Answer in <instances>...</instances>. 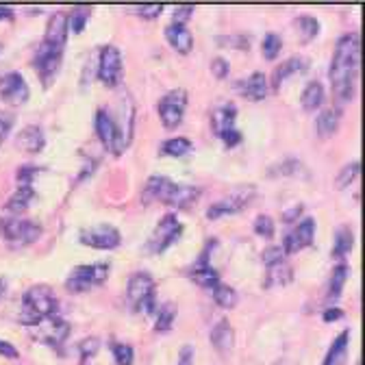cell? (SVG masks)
Listing matches in <instances>:
<instances>
[{"label":"cell","mask_w":365,"mask_h":365,"mask_svg":"<svg viewBox=\"0 0 365 365\" xmlns=\"http://www.w3.org/2000/svg\"><path fill=\"white\" fill-rule=\"evenodd\" d=\"M68 33H70L68 31V14L57 11L55 16H51L43 39H41L39 48L35 53V59H33V66L39 72L43 87H51V83L55 81V76L61 68Z\"/></svg>","instance_id":"obj_1"},{"label":"cell","mask_w":365,"mask_h":365,"mask_svg":"<svg viewBox=\"0 0 365 365\" xmlns=\"http://www.w3.org/2000/svg\"><path fill=\"white\" fill-rule=\"evenodd\" d=\"M359 59H361V43L359 33H346L337 39L333 61H331V85L333 94L339 103L352 101L354 83L359 72Z\"/></svg>","instance_id":"obj_2"},{"label":"cell","mask_w":365,"mask_h":365,"mask_svg":"<svg viewBox=\"0 0 365 365\" xmlns=\"http://www.w3.org/2000/svg\"><path fill=\"white\" fill-rule=\"evenodd\" d=\"M200 196V190L194 185H178L168 176H150L144 185L142 192V200L144 202H163V205H172L176 209H185L190 205H194Z\"/></svg>","instance_id":"obj_3"},{"label":"cell","mask_w":365,"mask_h":365,"mask_svg":"<svg viewBox=\"0 0 365 365\" xmlns=\"http://www.w3.org/2000/svg\"><path fill=\"white\" fill-rule=\"evenodd\" d=\"M59 311V300L55 292L46 285H33L24 292L22 296V311H20V324L24 327H35L41 319L57 315Z\"/></svg>","instance_id":"obj_4"},{"label":"cell","mask_w":365,"mask_h":365,"mask_svg":"<svg viewBox=\"0 0 365 365\" xmlns=\"http://www.w3.org/2000/svg\"><path fill=\"white\" fill-rule=\"evenodd\" d=\"M128 302L133 311L140 313H155L157 311V298H155V279L148 272H135L128 279Z\"/></svg>","instance_id":"obj_5"},{"label":"cell","mask_w":365,"mask_h":365,"mask_svg":"<svg viewBox=\"0 0 365 365\" xmlns=\"http://www.w3.org/2000/svg\"><path fill=\"white\" fill-rule=\"evenodd\" d=\"M0 233H3L9 246L20 248V246L33 244L41 235V226L20 215H7V217H0Z\"/></svg>","instance_id":"obj_6"},{"label":"cell","mask_w":365,"mask_h":365,"mask_svg":"<svg viewBox=\"0 0 365 365\" xmlns=\"http://www.w3.org/2000/svg\"><path fill=\"white\" fill-rule=\"evenodd\" d=\"M109 279V263H91V265H76L70 277L66 279V289L72 294L89 292L91 287L103 285Z\"/></svg>","instance_id":"obj_7"},{"label":"cell","mask_w":365,"mask_h":365,"mask_svg":"<svg viewBox=\"0 0 365 365\" xmlns=\"http://www.w3.org/2000/svg\"><path fill=\"white\" fill-rule=\"evenodd\" d=\"M96 133L101 137L103 146L111 153V155H122L128 146L130 137L122 130V126L113 120V115L105 109L96 111Z\"/></svg>","instance_id":"obj_8"},{"label":"cell","mask_w":365,"mask_h":365,"mask_svg":"<svg viewBox=\"0 0 365 365\" xmlns=\"http://www.w3.org/2000/svg\"><path fill=\"white\" fill-rule=\"evenodd\" d=\"M180 233H182V224L178 222V217L174 213L163 215L159 220V224L155 226L150 240L146 242V252L148 255H161V252H165L174 242H178Z\"/></svg>","instance_id":"obj_9"},{"label":"cell","mask_w":365,"mask_h":365,"mask_svg":"<svg viewBox=\"0 0 365 365\" xmlns=\"http://www.w3.org/2000/svg\"><path fill=\"white\" fill-rule=\"evenodd\" d=\"M185 107H187V91L185 89H170L165 96H161L157 111L159 118L163 122L165 128H176L182 122V115H185Z\"/></svg>","instance_id":"obj_10"},{"label":"cell","mask_w":365,"mask_h":365,"mask_svg":"<svg viewBox=\"0 0 365 365\" xmlns=\"http://www.w3.org/2000/svg\"><path fill=\"white\" fill-rule=\"evenodd\" d=\"M31 335L35 337V341H41L53 348H61V344L70 335V324L61 315H51V317L41 319L39 324L31 327Z\"/></svg>","instance_id":"obj_11"},{"label":"cell","mask_w":365,"mask_h":365,"mask_svg":"<svg viewBox=\"0 0 365 365\" xmlns=\"http://www.w3.org/2000/svg\"><path fill=\"white\" fill-rule=\"evenodd\" d=\"M122 53L115 48V46L107 43L101 48V57H98V78L103 85L107 87H115L122 81Z\"/></svg>","instance_id":"obj_12"},{"label":"cell","mask_w":365,"mask_h":365,"mask_svg":"<svg viewBox=\"0 0 365 365\" xmlns=\"http://www.w3.org/2000/svg\"><path fill=\"white\" fill-rule=\"evenodd\" d=\"M81 244L89 246V248H96V250H113L120 246L122 235L115 226L111 224H96L91 228H85L81 231Z\"/></svg>","instance_id":"obj_13"},{"label":"cell","mask_w":365,"mask_h":365,"mask_svg":"<svg viewBox=\"0 0 365 365\" xmlns=\"http://www.w3.org/2000/svg\"><path fill=\"white\" fill-rule=\"evenodd\" d=\"M31 96L29 83L24 81V76L20 72H7L0 76V98H3L7 105L18 107L24 105Z\"/></svg>","instance_id":"obj_14"},{"label":"cell","mask_w":365,"mask_h":365,"mask_svg":"<svg viewBox=\"0 0 365 365\" xmlns=\"http://www.w3.org/2000/svg\"><path fill=\"white\" fill-rule=\"evenodd\" d=\"M255 196V187H244V190H237L233 192L228 198H222L217 202H213L209 209H207V217L209 220H220L224 215H233V213H240L244 211L248 205H250V198Z\"/></svg>","instance_id":"obj_15"},{"label":"cell","mask_w":365,"mask_h":365,"mask_svg":"<svg viewBox=\"0 0 365 365\" xmlns=\"http://www.w3.org/2000/svg\"><path fill=\"white\" fill-rule=\"evenodd\" d=\"M211 246H213V244H207L205 250H202V255L198 257V261L190 267V277H192V281H194L198 287H202V289H213V287L220 283V274L215 272V267H213L211 261H209Z\"/></svg>","instance_id":"obj_16"},{"label":"cell","mask_w":365,"mask_h":365,"mask_svg":"<svg viewBox=\"0 0 365 365\" xmlns=\"http://www.w3.org/2000/svg\"><path fill=\"white\" fill-rule=\"evenodd\" d=\"M315 240V220L313 217H304L294 231L283 240V252L285 255H294L300 252L302 248H309Z\"/></svg>","instance_id":"obj_17"},{"label":"cell","mask_w":365,"mask_h":365,"mask_svg":"<svg viewBox=\"0 0 365 365\" xmlns=\"http://www.w3.org/2000/svg\"><path fill=\"white\" fill-rule=\"evenodd\" d=\"M211 344L217 350V354L228 356L235 348V331L228 324V319H217L215 327L211 329Z\"/></svg>","instance_id":"obj_18"},{"label":"cell","mask_w":365,"mask_h":365,"mask_svg":"<svg viewBox=\"0 0 365 365\" xmlns=\"http://www.w3.org/2000/svg\"><path fill=\"white\" fill-rule=\"evenodd\" d=\"M165 39L172 48L180 55H190L194 48V35L190 33V29L185 24H170L165 26Z\"/></svg>","instance_id":"obj_19"},{"label":"cell","mask_w":365,"mask_h":365,"mask_svg":"<svg viewBox=\"0 0 365 365\" xmlns=\"http://www.w3.org/2000/svg\"><path fill=\"white\" fill-rule=\"evenodd\" d=\"M235 120H237V107L233 103L222 105L211 113V128L217 137H222L226 130L235 128Z\"/></svg>","instance_id":"obj_20"},{"label":"cell","mask_w":365,"mask_h":365,"mask_svg":"<svg viewBox=\"0 0 365 365\" xmlns=\"http://www.w3.org/2000/svg\"><path fill=\"white\" fill-rule=\"evenodd\" d=\"M16 144H18L24 153L35 155V153H41V150H43L46 140H43V133H41V128H39V126L29 124V126H24V128L18 133Z\"/></svg>","instance_id":"obj_21"},{"label":"cell","mask_w":365,"mask_h":365,"mask_svg":"<svg viewBox=\"0 0 365 365\" xmlns=\"http://www.w3.org/2000/svg\"><path fill=\"white\" fill-rule=\"evenodd\" d=\"M309 68V59L304 57H289L287 61H283L281 66H277L272 74V87L274 89H281V85L287 81V76L292 74H298V72H304Z\"/></svg>","instance_id":"obj_22"},{"label":"cell","mask_w":365,"mask_h":365,"mask_svg":"<svg viewBox=\"0 0 365 365\" xmlns=\"http://www.w3.org/2000/svg\"><path fill=\"white\" fill-rule=\"evenodd\" d=\"M294 279V269L287 261H281V263H274V265H267V274H265V289H272V287H285L289 285Z\"/></svg>","instance_id":"obj_23"},{"label":"cell","mask_w":365,"mask_h":365,"mask_svg":"<svg viewBox=\"0 0 365 365\" xmlns=\"http://www.w3.org/2000/svg\"><path fill=\"white\" fill-rule=\"evenodd\" d=\"M242 94L244 98L259 103L267 96V78L263 72H252L244 83H242Z\"/></svg>","instance_id":"obj_24"},{"label":"cell","mask_w":365,"mask_h":365,"mask_svg":"<svg viewBox=\"0 0 365 365\" xmlns=\"http://www.w3.org/2000/svg\"><path fill=\"white\" fill-rule=\"evenodd\" d=\"M35 198H37V194H35L33 185H20V187L11 194V198L7 200L5 211H9V213H14V215H20V213H24V211L31 207V202H33Z\"/></svg>","instance_id":"obj_25"},{"label":"cell","mask_w":365,"mask_h":365,"mask_svg":"<svg viewBox=\"0 0 365 365\" xmlns=\"http://www.w3.org/2000/svg\"><path fill=\"white\" fill-rule=\"evenodd\" d=\"M339 122H341L339 109H324L322 113L317 115V120H315L317 137H322V140H327V137L335 135L337 128H339Z\"/></svg>","instance_id":"obj_26"},{"label":"cell","mask_w":365,"mask_h":365,"mask_svg":"<svg viewBox=\"0 0 365 365\" xmlns=\"http://www.w3.org/2000/svg\"><path fill=\"white\" fill-rule=\"evenodd\" d=\"M302 109L304 111H315L322 107L324 103V87L319 81H309L307 87L302 89V96H300Z\"/></svg>","instance_id":"obj_27"},{"label":"cell","mask_w":365,"mask_h":365,"mask_svg":"<svg viewBox=\"0 0 365 365\" xmlns=\"http://www.w3.org/2000/svg\"><path fill=\"white\" fill-rule=\"evenodd\" d=\"M348 341H350V331H341L333 346L329 348V354L322 365H346L348 361Z\"/></svg>","instance_id":"obj_28"},{"label":"cell","mask_w":365,"mask_h":365,"mask_svg":"<svg viewBox=\"0 0 365 365\" xmlns=\"http://www.w3.org/2000/svg\"><path fill=\"white\" fill-rule=\"evenodd\" d=\"M348 277H350V267H348L344 261H341L339 265H335V267H333L331 283H329V294H327V300H329V304H331V307H333V302L341 296V292H344V285H346Z\"/></svg>","instance_id":"obj_29"},{"label":"cell","mask_w":365,"mask_h":365,"mask_svg":"<svg viewBox=\"0 0 365 365\" xmlns=\"http://www.w3.org/2000/svg\"><path fill=\"white\" fill-rule=\"evenodd\" d=\"M354 246V235H352V228L348 224H341L335 233V244H333V257L344 259Z\"/></svg>","instance_id":"obj_30"},{"label":"cell","mask_w":365,"mask_h":365,"mask_svg":"<svg viewBox=\"0 0 365 365\" xmlns=\"http://www.w3.org/2000/svg\"><path fill=\"white\" fill-rule=\"evenodd\" d=\"M190 150H192V142L187 137H172V140H165L159 148V153L165 157H182Z\"/></svg>","instance_id":"obj_31"},{"label":"cell","mask_w":365,"mask_h":365,"mask_svg":"<svg viewBox=\"0 0 365 365\" xmlns=\"http://www.w3.org/2000/svg\"><path fill=\"white\" fill-rule=\"evenodd\" d=\"M157 324H155V331L159 333H165L172 329L174 319H176V304L174 302H163L161 307H157Z\"/></svg>","instance_id":"obj_32"},{"label":"cell","mask_w":365,"mask_h":365,"mask_svg":"<svg viewBox=\"0 0 365 365\" xmlns=\"http://www.w3.org/2000/svg\"><path fill=\"white\" fill-rule=\"evenodd\" d=\"M213 300L217 307L222 309H233L237 304V292L231 287V285H224V283H217L213 287Z\"/></svg>","instance_id":"obj_33"},{"label":"cell","mask_w":365,"mask_h":365,"mask_svg":"<svg viewBox=\"0 0 365 365\" xmlns=\"http://www.w3.org/2000/svg\"><path fill=\"white\" fill-rule=\"evenodd\" d=\"M281 48H283V39H281L279 33H267V35L263 37L261 53H263V57H265L267 61H274V59H277L279 53H281Z\"/></svg>","instance_id":"obj_34"},{"label":"cell","mask_w":365,"mask_h":365,"mask_svg":"<svg viewBox=\"0 0 365 365\" xmlns=\"http://www.w3.org/2000/svg\"><path fill=\"white\" fill-rule=\"evenodd\" d=\"M89 16H91V9H89V7H76V9H72V14L68 16V31H72V33H83V29H85Z\"/></svg>","instance_id":"obj_35"},{"label":"cell","mask_w":365,"mask_h":365,"mask_svg":"<svg viewBox=\"0 0 365 365\" xmlns=\"http://www.w3.org/2000/svg\"><path fill=\"white\" fill-rule=\"evenodd\" d=\"M296 29L300 31L302 41H311L317 33H319V22L313 16H300L296 20Z\"/></svg>","instance_id":"obj_36"},{"label":"cell","mask_w":365,"mask_h":365,"mask_svg":"<svg viewBox=\"0 0 365 365\" xmlns=\"http://www.w3.org/2000/svg\"><path fill=\"white\" fill-rule=\"evenodd\" d=\"M215 41L220 46H228V48H240V51L250 48V39L246 35H217Z\"/></svg>","instance_id":"obj_37"},{"label":"cell","mask_w":365,"mask_h":365,"mask_svg":"<svg viewBox=\"0 0 365 365\" xmlns=\"http://www.w3.org/2000/svg\"><path fill=\"white\" fill-rule=\"evenodd\" d=\"M359 174V161H352V163H348V165H344L341 168V172L337 174V190H346L350 182L354 180V176Z\"/></svg>","instance_id":"obj_38"},{"label":"cell","mask_w":365,"mask_h":365,"mask_svg":"<svg viewBox=\"0 0 365 365\" xmlns=\"http://www.w3.org/2000/svg\"><path fill=\"white\" fill-rule=\"evenodd\" d=\"M113 361H115V365H133V356H135V352H133V348L128 346V344H113Z\"/></svg>","instance_id":"obj_39"},{"label":"cell","mask_w":365,"mask_h":365,"mask_svg":"<svg viewBox=\"0 0 365 365\" xmlns=\"http://www.w3.org/2000/svg\"><path fill=\"white\" fill-rule=\"evenodd\" d=\"M255 233L261 237H272L274 235V220L269 215H259L255 220Z\"/></svg>","instance_id":"obj_40"},{"label":"cell","mask_w":365,"mask_h":365,"mask_svg":"<svg viewBox=\"0 0 365 365\" xmlns=\"http://www.w3.org/2000/svg\"><path fill=\"white\" fill-rule=\"evenodd\" d=\"M98 348H101V341L96 339V337H87V339H83L81 344H78V352H81V361H87V359H91L96 352H98Z\"/></svg>","instance_id":"obj_41"},{"label":"cell","mask_w":365,"mask_h":365,"mask_svg":"<svg viewBox=\"0 0 365 365\" xmlns=\"http://www.w3.org/2000/svg\"><path fill=\"white\" fill-rule=\"evenodd\" d=\"M281 261H285V252H283L281 246H269V248L263 250V263H265V267L267 265H274V263H281Z\"/></svg>","instance_id":"obj_42"},{"label":"cell","mask_w":365,"mask_h":365,"mask_svg":"<svg viewBox=\"0 0 365 365\" xmlns=\"http://www.w3.org/2000/svg\"><path fill=\"white\" fill-rule=\"evenodd\" d=\"M137 16H142L144 20H155L163 14V5H140V7H133Z\"/></svg>","instance_id":"obj_43"},{"label":"cell","mask_w":365,"mask_h":365,"mask_svg":"<svg viewBox=\"0 0 365 365\" xmlns=\"http://www.w3.org/2000/svg\"><path fill=\"white\" fill-rule=\"evenodd\" d=\"M39 172H41V168H37V165H22V168L18 170V180H20V185H31V182H33V176L39 174Z\"/></svg>","instance_id":"obj_44"},{"label":"cell","mask_w":365,"mask_h":365,"mask_svg":"<svg viewBox=\"0 0 365 365\" xmlns=\"http://www.w3.org/2000/svg\"><path fill=\"white\" fill-rule=\"evenodd\" d=\"M14 122H16V118H14L11 113L0 111V142H5V140H7V135H9Z\"/></svg>","instance_id":"obj_45"},{"label":"cell","mask_w":365,"mask_h":365,"mask_svg":"<svg viewBox=\"0 0 365 365\" xmlns=\"http://www.w3.org/2000/svg\"><path fill=\"white\" fill-rule=\"evenodd\" d=\"M228 61L226 59H222V57H215L213 61H211V72H213V76L215 78H226L228 76Z\"/></svg>","instance_id":"obj_46"},{"label":"cell","mask_w":365,"mask_h":365,"mask_svg":"<svg viewBox=\"0 0 365 365\" xmlns=\"http://www.w3.org/2000/svg\"><path fill=\"white\" fill-rule=\"evenodd\" d=\"M194 14V7L192 5H180L174 9V24H185Z\"/></svg>","instance_id":"obj_47"},{"label":"cell","mask_w":365,"mask_h":365,"mask_svg":"<svg viewBox=\"0 0 365 365\" xmlns=\"http://www.w3.org/2000/svg\"><path fill=\"white\" fill-rule=\"evenodd\" d=\"M222 140H224V144H226L228 148H233V146H237V144L242 142V133H240L237 128H231V130H226V133L222 135Z\"/></svg>","instance_id":"obj_48"},{"label":"cell","mask_w":365,"mask_h":365,"mask_svg":"<svg viewBox=\"0 0 365 365\" xmlns=\"http://www.w3.org/2000/svg\"><path fill=\"white\" fill-rule=\"evenodd\" d=\"M0 354L7 356V359H18V356H20V354H18V348L11 346L9 341H3V339H0Z\"/></svg>","instance_id":"obj_49"},{"label":"cell","mask_w":365,"mask_h":365,"mask_svg":"<svg viewBox=\"0 0 365 365\" xmlns=\"http://www.w3.org/2000/svg\"><path fill=\"white\" fill-rule=\"evenodd\" d=\"M192 361H194V348H192V346H182V348H180L178 365H192Z\"/></svg>","instance_id":"obj_50"},{"label":"cell","mask_w":365,"mask_h":365,"mask_svg":"<svg viewBox=\"0 0 365 365\" xmlns=\"http://www.w3.org/2000/svg\"><path fill=\"white\" fill-rule=\"evenodd\" d=\"M339 317H344V311L337 309L335 304L324 311V322H335V319H339Z\"/></svg>","instance_id":"obj_51"},{"label":"cell","mask_w":365,"mask_h":365,"mask_svg":"<svg viewBox=\"0 0 365 365\" xmlns=\"http://www.w3.org/2000/svg\"><path fill=\"white\" fill-rule=\"evenodd\" d=\"M302 209H304L302 205H294L292 209H287V211L283 213V222H294V220L302 213Z\"/></svg>","instance_id":"obj_52"},{"label":"cell","mask_w":365,"mask_h":365,"mask_svg":"<svg viewBox=\"0 0 365 365\" xmlns=\"http://www.w3.org/2000/svg\"><path fill=\"white\" fill-rule=\"evenodd\" d=\"M14 18V9L7 5H0V20H11Z\"/></svg>","instance_id":"obj_53"},{"label":"cell","mask_w":365,"mask_h":365,"mask_svg":"<svg viewBox=\"0 0 365 365\" xmlns=\"http://www.w3.org/2000/svg\"><path fill=\"white\" fill-rule=\"evenodd\" d=\"M5 289H7V287H5V281H3V279H0V298H3V296H5Z\"/></svg>","instance_id":"obj_54"}]
</instances>
